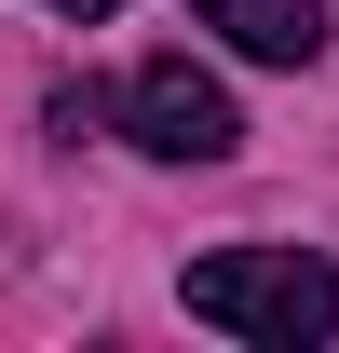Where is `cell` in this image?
Here are the masks:
<instances>
[{
    "label": "cell",
    "instance_id": "obj_5",
    "mask_svg": "<svg viewBox=\"0 0 339 353\" xmlns=\"http://www.w3.org/2000/svg\"><path fill=\"white\" fill-rule=\"evenodd\" d=\"M54 14H123V0H54Z\"/></svg>",
    "mask_w": 339,
    "mask_h": 353
},
{
    "label": "cell",
    "instance_id": "obj_3",
    "mask_svg": "<svg viewBox=\"0 0 339 353\" xmlns=\"http://www.w3.org/2000/svg\"><path fill=\"white\" fill-rule=\"evenodd\" d=\"M231 54H258V68H312L326 54V0H190Z\"/></svg>",
    "mask_w": 339,
    "mask_h": 353
},
{
    "label": "cell",
    "instance_id": "obj_4",
    "mask_svg": "<svg viewBox=\"0 0 339 353\" xmlns=\"http://www.w3.org/2000/svg\"><path fill=\"white\" fill-rule=\"evenodd\" d=\"M95 109H109L95 82H54V95H41V123H54V136H95Z\"/></svg>",
    "mask_w": 339,
    "mask_h": 353
},
{
    "label": "cell",
    "instance_id": "obj_2",
    "mask_svg": "<svg viewBox=\"0 0 339 353\" xmlns=\"http://www.w3.org/2000/svg\"><path fill=\"white\" fill-rule=\"evenodd\" d=\"M123 136L150 150V163H231V150H245V109H231V82H217V68L150 54V68L123 82Z\"/></svg>",
    "mask_w": 339,
    "mask_h": 353
},
{
    "label": "cell",
    "instance_id": "obj_1",
    "mask_svg": "<svg viewBox=\"0 0 339 353\" xmlns=\"http://www.w3.org/2000/svg\"><path fill=\"white\" fill-rule=\"evenodd\" d=\"M190 326H217V340H339V272L326 259H298V245H217V259H190Z\"/></svg>",
    "mask_w": 339,
    "mask_h": 353
}]
</instances>
